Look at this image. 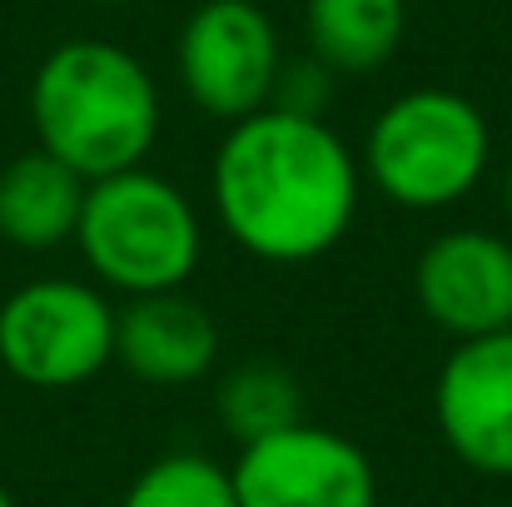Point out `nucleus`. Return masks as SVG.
<instances>
[{
  "label": "nucleus",
  "mask_w": 512,
  "mask_h": 507,
  "mask_svg": "<svg viewBox=\"0 0 512 507\" xmlns=\"http://www.w3.org/2000/svg\"><path fill=\"white\" fill-rule=\"evenodd\" d=\"M75 244L85 264L120 294H170L199 269L204 229L184 189L150 169L90 179Z\"/></svg>",
  "instance_id": "7ed1b4c3"
},
{
  "label": "nucleus",
  "mask_w": 512,
  "mask_h": 507,
  "mask_svg": "<svg viewBox=\"0 0 512 507\" xmlns=\"http://www.w3.org/2000/svg\"><path fill=\"white\" fill-rule=\"evenodd\" d=\"M115 358L155 388L199 383L219 358V329L189 294H140L115 314Z\"/></svg>",
  "instance_id": "9d476101"
},
{
  "label": "nucleus",
  "mask_w": 512,
  "mask_h": 507,
  "mask_svg": "<svg viewBox=\"0 0 512 507\" xmlns=\"http://www.w3.org/2000/svg\"><path fill=\"white\" fill-rule=\"evenodd\" d=\"M239 507H373L378 478L358 443L334 428L294 423L239 448L229 468Z\"/></svg>",
  "instance_id": "0eeeda50"
},
{
  "label": "nucleus",
  "mask_w": 512,
  "mask_h": 507,
  "mask_svg": "<svg viewBox=\"0 0 512 507\" xmlns=\"http://www.w3.org/2000/svg\"><path fill=\"white\" fill-rule=\"evenodd\" d=\"M115 358V309L75 279H35L0 304V363L30 388H80Z\"/></svg>",
  "instance_id": "39448f33"
},
{
  "label": "nucleus",
  "mask_w": 512,
  "mask_h": 507,
  "mask_svg": "<svg viewBox=\"0 0 512 507\" xmlns=\"http://www.w3.org/2000/svg\"><path fill=\"white\" fill-rule=\"evenodd\" d=\"M209 189L229 239L269 264L329 254L358 214V165L348 145L324 120L284 110L229 125Z\"/></svg>",
  "instance_id": "f257e3e1"
},
{
  "label": "nucleus",
  "mask_w": 512,
  "mask_h": 507,
  "mask_svg": "<svg viewBox=\"0 0 512 507\" xmlns=\"http://www.w3.org/2000/svg\"><path fill=\"white\" fill-rule=\"evenodd\" d=\"M219 418L224 428L239 438V443H259L269 433H284L294 423H304V393H299V378L284 368V363H269V358H249L239 363L219 393Z\"/></svg>",
  "instance_id": "ddd939ff"
},
{
  "label": "nucleus",
  "mask_w": 512,
  "mask_h": 507,
  "mask_svg": "<svg viewBox=\"0 0 512 507\" xmlns=\"http://www.w3.org/2000/svg\"><path fill=\"white\" fill-rule=\"evenodd\" d=\"M90 179L60 165L45 150H30L0 169V239L15 249H55L75 239Z\"/></svg>",
  "instance_id": "9b49d317"
},
{
  "label": "nucleus",
  "mask_w": 512,
  "mask_h": 507,
  "mask_svg": "<svg viewBox=\"0 0 512 507\" xmlns=\"http://www.w3.org/2000/svg\"><path fill=\"white\" fill-rule=\"evenodd\" d=\"M408 25L403 0H309L304 35L309 55L339 75H373L393 60Z\"/></svg>",
  "instance_id": "f8f14e48"
},
{
  "label": "nucleus",
  "mask_w": 512,
  "mask_h": 507,
  "mask_svg": "<svg viewBox=\"0 0 512 507\" xmlns=\"http://www.w3.org/2000/svg\"><path fill=\"white\" fill-rule=\"evenodd\" d=\"M0 507H15L10 503V493H5V483H0Z\"/></svg>",
  "instance_id": "f3484780"
},
{
  "label": "nucleus",
  "mask_w": 512,
  "mask_h": 507,
  "mask_svg": "<svg viewBox=\"0 0 512 507\" xmlns=\"http://www.w3.org/2000/svg\"><path fill=\"white\" fill-rule=\"evenodd\" d=\"M493 135L483 110L458 90L398 95L363 140L368 179L403 209H448L468 199L488 169Z\"/></svg>",
  "instance_id": "20e7f679"
},
{
  "label": "nucleus",
  "mask_w": 512,
  "mask_h": 507,
  "mask_svg": "<svg viewBox=\"0 0 512 507\" xmlns=\"http://www.w3.org/2000/svg\"><path fill=\"white\" fill-rule=\"evenodd\" d=\"M279 65V30L254 0H204L179 30V80L214 120L234 125L269 110Z\"/></svg>",
  "instance_id": "423d86ee"
},
{
  "label": "nucleus",
  "mask_w": 512,
  "mask_h": 507,
  "mask_svg": "<svg viewBox=\"0 0 512 507\" xmlns=\"http://www.w3.org/2000/svg\"><path fill=\"white\" fill-rule=\"evenodd\" d=\"M120 507H239L229 468H219L204 453H170L150 463Z\"/></svg>",
  "instance_id": "4468645a"
},
{
  "label": "nucleus",
  "mask_w": 512,
  "mask_h": 507,
  "mask_svg": "<svg viewBox=\"0 0 512 507\" xmlns=\"http://www.w3.org/2000/svg\"><path fill=\"white\" fill-rule=\"evenodd\" d=\"M30 125L45 155L80 179L140 169L160 135V90L150 70L110 40L55 45L30 80Z\"/></svg>",
  "instance_id": "f03ea898"
},
{
  "label": "nucleus",
  "mask_w": 512,
  "mask_h": 507,
  "mask_svg": "<svg viewBox=\"0 0 512 507\" xmlns=\"http://www.w3.org/2000/svg\"><path fill=\"white\" fill-rule=\"evenodd\" d=\"M329 75H334V70L319 65L314 55H304V60H284V65H279V80H274V95H269V110L324 120V105H329Z\"/></svg>",
  "instance_id": "2eb2a0df"
},
{
  "label": "nucleus",
  "mask_w": 512,
  "mask_h": 507,
  "mask_svg": "<svg viewBox=\"0 0 512 507\" xmlns=\"http://www.w3.org/2000/svg\"><path fill=\"white\" fill-rule=\"evenodd\" d=\"M100 5H125V0H100Z\"/></svg>",
  "instance_id": "a211bd4d"
},
{
  "label": "nucleus",
  "mask_w": 512,
  "mask_h": 507,
  "mask_svg": "<svg viewBox=\"0 0 512 507\" xmlns=\"http://www.w3.org/2000/svg\"><path fill=\"white\" fill-rule=\"evenodd\" d=\"M448 448L488 478H512V329L463 338L433 388Z\"/></svg>",
  "instance_id": "6e6552de"
},
{
  "label": "nucleus",
  "mask_w": 512,
  "mask_h": 507,
  "mask_svg": "<svg viewBox=\"0 0 512 507\" xmlns=\"http://www.w3.org/2000/svg\"><path fill=\"white\" fill-rule=\"evenodd\" d=\"M418 309L458 338L512 329V244L488 229L438 234L413 269Z\"/></svg>",
  "instance_id": "1a4fd4ad"
},
{
  "label": "nucleus",
  "mask_w": 512,
  "mask_h": 507,
  "mask_svg": "<svg viewBox=\"0 0 512 507\" xmlns=\"http://www.w3.org/2000/svg\"><path fill=\"white\" fill-rule=\"evenodd\" d=\"M503 204L512 209V165H508V179H503Z\"/></svg>",
  "instance_id": "dca6fc26"
}]
</instances>
